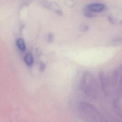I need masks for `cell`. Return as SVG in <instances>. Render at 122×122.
Segmentation results:
<instances>
[{
	"label": "cell",
	"mask_w": 122,
	"mask_h": 122,
	"mask_svg": "<svg viewBox=\"0 0 122 122\" xmlns=\"http://www.w3.org/2000/svg\"><path fill=\"white\" fill-rule=\"evenodd\" d=\"M82 89L85 94L91 98H94L97 89L93 76L89 72L85 73L82 78Z\"/></svg>",
	"instance_id": "6da1fadb"
},
{
	"label": "cell",
	"mask_w": 122,
	"mask_h": 122,
	"mask_svg": "<svg viewBox=\"0 0 122 122\" xmlns=\"http://www.w3.org/2000/svg\"><path fill=\"white\" fill-rule=\"evenodd\" d=\"M100 80L101 82V85L102 91L104 93H106L107 92V83L105 79V76L103 72H100Z\"/></svg>",
	"instance_id": "5b68a950"
},
{
	"label": "cell",
	"mask_w": 122,
	"mask_h": 122,
	"mask_svg": "<svg viewBox=\"0 0 122 122\" xmlns=\"http://www.w3.org/2000/svg\"><path fill=\"white\" fill-rule=\"evenodd\" d=\"M80 108L83 115L89 117L91 119H94V121H97V119L99 121H102L101 120L102 117L96 110V108L92 105L84 103L81 105Z\"/></svg>",
	"instance_id": "7a4b0ae2"
},
{
	"label": "cell",
	"mask_w": 122,
	"mask_h": 122,
	"mask_svg": "<svg viewBox=\"0 0 122 122\" xmlns=\"http://www.w3.org/2000/svg\"><path fill=\"white\" fill-rule=\"evenodd\" d=\"M121 72V76L119 83V86L118 87V92L120 95H122V69Z\"/></svg>",
	"instance_id": "ba28073f"
},
{
	"label": "cell",
	"mask_w": 122,
	"mask_h": 122,
	"mask_svg": "<svg viewBox=\"0 0 122 122\" xmlns=\"http://www.w3.org/2000/svg\"><path fill=\"white\" fill-rule=\"evenodd\" d=\"M17 45L21 51L25 50V44L24 41L22 39H19L17 41Z\"/></svg>",
	"instance_id": "52a82bcc"
},
{
	"label": "cell",
	"mask_w": 122,
	"mask_h": 122,
	"mask_svg": "<svg viewBox=\"0 0 122 122\" xmlns=\"http://www.w3.org/2000/svg\"><path fill=\"white\" fill-rule=\"evenodd\" d=\"M105 6L101 3H93L86 6L83 9V12L87 17H93L95 14L103 11Z\"/></svg>",
	"instance_id": "3957f363"
},
{
	"label": "cell",
	"mask_w": 122,
	"mask_h": 122,
	"mask_svg": "<svg viewBox=\"0 0 122 122\" xmlns=\"http://www.w3.org/2000/svg\"><path fill=\"white\" fill-rule=\"evenodd\" d=\"M25 62L28 65H31L33 63V57L30 53H28L26 55L24 59Z\"/></svg>",
	"instance_id": "8992f818"
},
{
	"label": "cell",
	"mask_w": 122,
	"mask_h": 122,
	"mask_svg": "<svg viewBox=\"0 0 122 122\" xmlns=\"http://www.w3.org/2000/svg\"><path fill=\"white\" fill-rule=\"evenodd\" d=\"M122 12H117L116 13H110L109 16V20L114 24L122 23Z\"/></svg>",
	"instance_id": "277c9868"
}]
</instances>
